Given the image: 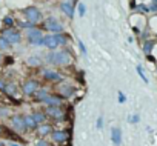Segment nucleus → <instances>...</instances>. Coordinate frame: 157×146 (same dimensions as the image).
<instances>
[{
	"instance_id": "obj_8",
	"label": "nucleus",
	"mask_w": 157,
	"mask_h": 146,
	"mask_svg": "<svg viewBox=\"0 0 157 146\" xmlns=\"http://www.w3.org/2000/svg\"><path fill=\"white\" fill-rule=\"evenodd\" d=\"M10 128L17 132V134H23V132H28L26 126H25V122H23V114H14V115H10Z\"/></svg>"
},
{
	"instance_id": "obj_38",
	"label": "nucleus",
	"mask_w": 157,
	"mask_h": 146,
	"mask_svg": "<svg viewBox=\"0 0 157 146\" xmlns=\"http://www.w3.org/2000/svg\"><path fill=\"white\" fill-rule=\"evenodd\" d=\"M0 146H5V144H3V143H2V141H0Z\"/></svg>"
},
{
	"instance_id": "obj_9",
	"label": "nucleus",
	"mask_w": 157,
	"mask_h": 146,
	"mask_svg": "<svg viewBox=\"0 0 157 146\" xmlns=\"http://www.w3.org/2000/svg\"><path fill=\"white\" fill-rule=\"evenodd\" d=\"M59 9L60 13L68 17L69 20L74 19V14H75V3L72 2V0H62V2L59 3Z\"/></svg>"
},
{
	"instance_id": "obj_35",
	"label": "nucleus",
	"mask_w": 157,
	"mask_h": 146,
	"mask_svg": "<svg viewBox=\"0 0 157 146\" xmlns=\"http://www.w3.org/2000/svg\"><path fill=\"white\" fill-rule=\"evenodd\" d=\"M3 62H5V65H13V63H14V58L6 57V58H3Z\"/></svg>"
},
{
	"instance_id": "obj_12",
	"label": "nucleus",
	"mask_w": 157,
	"mask_h": 146,
	"mask_svg": "<svg viewBox=\"0 0 157 146\" xmlns=\"http://www.w3.org/2000/svg\"><path fill=\"white\" fill-rule=\"evenodd\" d=\"M43 48H46L48 51H56V49H59L57 36H56V34L46 32V34L43 36Z\"/></svg>"
},
{
	"instance_id": "obj_19",
	"label": "nucleus",
	"mask_w": 157,
	"mask_h": 146,
	"mask_svg": "<svg viewBox=\"0 0 157 146\" xmlns=\"http://www.w3.org/2000/svg\"><path fill=\"white\" fill-rule=\"evenodd\" d=\"M111 141L114 146H120L122 143V129L120 128H111Z\"/></svg>"
},
{
	"instance_id": "obj_21",
	"label": "nucleus",
	"mask_w": 157,
	"mask_h": 146,
	"mask_svg": "<svg viewBox=\"0 0 157 146\" xmlns=\"http://www.w3.org/2000/svg\"><path fill=\"white\" fill-rule=\"evenodd\" d=\"M23 122H25V126H26L28 131H36L37 126H39V125L36 123V120L33 118L31 114H25V115H23Z\"/></svg>"
},
{
	"instance_id": "obj_6",
	"label": "nucleus",
	"mask_w": 157,
	"mask_h": 146,
	"mask_svg": "<svg viewBox=\"0 0 157 146\" xmlns=\"http://www.w3.org/2000/svg\"><path fill=\"white\" fill-rule=\"evenodd\" d=\"M40 77L46 83H60V82H63V74L60 71L51 68V66H42L40 68Z\"/></svg>"
},
{
	"instance_id": "obj_11",
	"label": "nucleus",
	"mask_w": 157,
	"mask_h": 146,
	"mask_svg": "<svg viewBox=\"0 0 157 146\" xmlns=\"http://www.w3.org/2000/svg\"><path fill=\"white\" fill-rule=\"evenodd\" d=\"M62 99H71L72 95H74V92H75V86L74 85H69V83H60L59 86H57V91H56Z\"/></svg>"
},
{
	"instance_id": "obj_34",
	"label": "nucleus",
	"mask_w": 157,
	"mask_h": 146,
	"mask_svg": "<svg viewBox=\"0 0 157 146\" xmlns=\"http://www.w3.org/2000/svg\"><path fill=\"white\" fill-rule=\"evenodd\" d=\"M96 126H97V129H102V128H103V117H102V115L97 118V123H96Z\"/></svg>"
},
{
	"instance_id": "obj_7",
	"label": "nucleus",
	"mask_w": 157,
	"mask_h": 146,
	"mask_svg": "<svg viewBox=\"0 0 157 146\" xmlns=\"http://www.w3.org/2000/svg\"><path fill=\"white\" fill-rule=\"evenodd\" d=\"M40 86H42V85H40V80H39V79H26V80L22 83V86H20V92H22L25 97H33L34 92H36Z\"/></svg>"
},
{
	"instance_id": "obj_24",
	"label": "nucleus",
	"mask_w": 157,
	"mask_h": 146,
	"mask_svg": "<svg viewBox=\"0 0 157 146\" xmlns=\"http://www.w3.org/2000/svg\"><path fill=\"white\" fill-rule=\"evenodd\" d=\"M31 115H33V118L36 120V123H37V125H40V123H43V122H46V120H48V118H46L45 111H34Z\"/></svg>"
},
{
	"instance_id": "obj_31",
	"label": "nucleus",
	"mask_w": 157,
	"mask_h": 146,
	"mask_svg": "<svg viewBox=\"0 0 157 146\" xmlns=\"http://www.w3.org/2000/svg\"><path fill=\"white\" fill-rule=\"evenodd\" d=\"M117 97H119V103H125V102H126V95H125L122 91L117 92Z\"/></svg>"
},
{
	"instance_id": "obj_1",
	"label": "nucleus",
	"mask_w": 157,
	"mask_h": 146,
	"mask_svg": "<svg viewBox=\"0 0 157 146\" xmlns=\"http://www.w3.org/2000/svg\"><path fill=\"white\" fill-rule=\"evenodd\" d=\"M43 36H45V31L39 26H33V28L23 31V39L26 40L28 45H31L34 48L43 46Z\"/></svg>"
},
{
	"instance_id": "obj_15",
	"label": "nucleus",
	"mask_w": 157,
	"mask_h": 146,
	"mask_svg": "<svg viewBox=\"0 0 157 146\" xmlns=\"http://www.w3.org/2000/svg\"><path fill=\"white\" fill-rule=\"evenodd\" d=\"M63 100H65V99H62L57 92H51V94L42 102V105H45V106H63Z\"/></svg>"
},
{
	"instance_id": "obj_27",
	"label": "nucleus",
	"mask_w": 157,
	"mask_h": 146,
	"mask_svg": "<svg viewBox=\"0 0 157 146\" xmlns=\"http://www.w3.org/2000/svg\"><path fill=\"white\" fill-rule=\"evenodd\" d=\"M77 14L80 16V17H83V16L86 14V6H85L83 3H78V5H77Z\"/></svg>"
},
{
	"instance_id": "obj_14",
	"label": "nucleus",
	"mask_w": 157,
	"mask_h": 146,
	"mask_svg": "<svg viewBox=\"0 0 157 146\" xmlns=\"http://www.w3.org/2000/svg\"><path fill=\"white\" fill-rule=\"evenodd\" d=\"M26 66L33 68V69H40L42 66H45L43 63V57L42 55H37V54H33V55H28L26 60H25Z\"/></svg>"
},
{
	"instance_id": "obj_33",
	"label": "nucleus",
	"mask_w": 157,
	"mask_h": 146,
	"mask_svg": "<svg viewBox=\"0 0 157 146\" xmlns=\"http://www.w3.org/2000/svg\"><path fill=\"white\" fill-rule=\"evenodd\" d=\"M139 120H140V117H139V115H131V117L128 118V122H129V123H139Z\"/></svg>"
},
{
	"instance_id": "obj_13",
	"label": "nucleus",
	"mask_w": 157,
	"mask_h": 146,
	"mask_svg": "<svg viewBox=\"0 0 157 146\" xmlns=\"http://www.w3.org/2000/svg\"><path fill=\"white\" fill-rule=\"evenodd\" d=\"M49 137H51V140H52L54 143L62 144V143H65V141L69 138V131H65V129H56V131H52V132L49 134Z\"/></svg>"
},
{
	"instance_id": "obj_4",
	"label": "nucleus",
	"mask_w": 157,
	"mask_h": 146,
	"mask_svg": "<svg viewBox=\"0 0 157 146\" xmlns=\"http://www.w3.org/2000/svg\"><path fill=\"white\" fill-rule=\"evenodd\" d=\"M0 36L5 37L11 46H17L23 42V32L20 29H17L16 26H13V28H5L3 26L2 29H0Z\"/></svg>"
},
{
	"instance_id": "obj_36",
	"label": "nucleus",
	"mask_w": 157,
	"mask_h": 146,
	"mask_svg": "<svg viewBox=\"0 0 157 146\" xmlns=\"http://www.w3.org/2000/svg\"><path fill=\"white\" fill-rule=\"evenodd\" d=\"M8 146H22V144H20V143H16V141H10Z\"/></svg>"
},
{
	"instance_id": "obj_37",
	"label": "nucleus",
	"mask_w": 157,
	"mask_h": 146,
	"mask_svg": "<svg viewBox=\"0 0 157 146\" xmlns=\"http://www.w3.org/2000/svg\"><path fill=\"white\" fill-rule=\"evenodd\" d=\"M2 58H3V57H2V51H0V60H2Z\"/></svg>"
},
{
	"instance_id": "obj_17",
	"label": "nucleus",
	"mask_w": 157,
	"mask_h": 146,
	"mask_svg": "<svg viewBox=\"0 0 157 146\" xmlns=\"http://www.w3.org/2000/svg\"><path fill=\"white\" fill-rule=\"evenodd\" d=\"M37 134H39V137H42V138H45V137H48L51 132H52V125L46 120V122H43V123H40L39 126H37Z\"/></svg>"
},
{
	"instance_id": "obj_10",
	"label": "nucleus",
	"mask_w": 157,
	"mask_h": 146,
	"mask_svg": "<svg viewBox=\"0 0 157 146\" xmlns=\"http://www.w3.org/2000/svg\"><path fill=\"white\" fill-rule=\"evenodd\" d=\"M45 114H46V118L48 120H63L65 118V111L62 109V106H46L45 109Z\"/></svg>"
},
{
	"instance_id": "obj_20",
	"label": "nucleus",
	"mask_w": 157,
	"mask_h": 146,
	"mask_svg": "<svg viewBox=\"0 0 157 146\" xmlns=\"http://www.w3.org/2000/svg\"><path fill=\"white\" fill-rule=\"evenodd\" d=\"M57 36V42H59V48H68L69 42H71V36L68 32H59Z\"/></svg>"
},
{
	"instance_id": "obj_3",
	"label": "nucleus",
	"mask_w": 157,
	"mask_h": 146,
	"mask_svg": "<svg viewBox=\"0 0 157 146\" xmlns=\"http://www.w3.org/2000/svg\"><path fill=\"white\" fill-rule=\"evenodd\" d=\"M22 14H23V19H25V20H28L29 23H33V25H36V26L40 25V23L43 22V19H45L43 11H42L40 8L34 6V5L23 8V9H22Z\"/></svg>"
},
{
	"instance_id": "obj_29",
	"label": "nucleus",
	"mask_w": 157,
	"mask_h": 146,
	"mask_svg": "<svg viewBox=\"0 0 157 146\" xmlns=\"http://www.w3.org/2000/svg\"><path fill=\"white\" fill-rule=\"evenodd\" d=\"M77 45H78V49H80V52H82L83 55H86V46H85V43H83L80 39L77 40Z\"/></svg>"
},
{
	"instance_id": "obj_26",
	"label": "nucleus",
	"mask_w": 157,
	"mask_h": 146,
	"mask_svg": "<svg viewBox=\"0 0 157 146\" xmlns=\"http://www.w3.org/2000/svg\"><path fill=\"white\" fill-rule=\"evenodd\" d=\"M13 46L8 43V40L5 39V37H2L0 36V51H6V49H11Z\"/></svg>"
},
{
	"instance_id": "obj_39",
	"label": "nucleus",
	"mask_w": 157,
	"mask_h": 146,
	"mask_svg": "<svg viewBox=\"0 0 157 146\" xmlns=\"http://www.w3.org/2000/svg\"><path fill=\"white\" fill-rule=\"evenodd\" d=\"M0 132H2V128H0Z\"/></svg>"
},
{
	"instance_id": "obj_16",
	"label": "nucleus",
	"mask_w": 157,
	"mask_h": 146,
	"mask_svg": "<svg viewBox=\"0 0 157 146\" xmlns=\"http://www.w3.org/2000/svg\"><path fill=\"white\" fill-rule=\"evenodd\" d=\"M49 94H51V91H49V88H48V86H40V88L34 92L33 99H34V102H36V103H42V102H43Z\"/></svg>"
},
{
	"instance_id": "obj_30",
	"label": "nucleus",
	"mask_w": 157,
	"mask_h": 146,
	"mask_svg": "<svg viewBox=\"0 0 157 146\" xmlns=\"http://www.w3.org/2000/svg\"><path fill=\"white\" fill-rule=\"evenodd\" d=\"M36 146H49V143H48L45 138H42V137H40V138L36 141Z\"/></svg>"
},
{
	"instance_id": "obj_18",
	"label": "nucleus",
	"mask_w": 157,
	"mask_h": 146,
	"mask_svg": "<svg viewBox=\"0 0 157 146\" xmlns=\"http://www.w3.org/2000/svg\"><path fill=\"white\" fill-rule=\"evenodd\" d=\"M19 91H20V88H19L17 83H14V82H6V86H5V91H3V92H5L8 97L14 99V97H17Z\"/></svg>"
},
{
	"instance_id": "obj_28",
	"label": "nucleus",
	"mask_w": 157,
	"mask_h": 146,
	"mask_svg": "<svg viewBox=\"0 0 157 146\" xmlns=\"http://www.w3.org/2000/svg\"><path fill=\"white\" fill-rule=\"evenodd\" d=\"M136 69H137V72H139V76H140V79L145 82V83H148V79H146V76H145V72H143V69H142V66L140 65H137L136 66Z\"/></svg>"
},
{
	"instance_id": "obj_32",
	"label": "nucleus",
	"mask_w": 157,
	"mask_h": 146,
	"mask_svg": "<svg viewBox=\"0 0 157 146\" xmlns=\"http://www.w3.org/2000/svg\"><path fill=\"white\" fill-rule=\"evenodd\" d=\"M5 86H6V79L5 77H0V92L5 91Z\"/></svg>"
},
{
	"instance_id": "obj_23",
	"label": "nucleus",
	"mask_w": 157,
	"mask_h": 146,
	"mask_svg": "<svg viewBox=\"0 0 157 146\" xmlns=\"http://www.w3.org/2000/svg\"><path fill=\"white\" fill-rule=\"evenodd\" d=\"M2 25H3L5 28H13V26H16V19H14V16H13V14H6V16L2 19Z\"/></svg>"
},
{
	"instance_id": "obj_22",
	"label": "nucleus",
	"mask_w": 157,
	"mask_h": 146,
	"mask_svg": "<svg viewBox=\"0 0 157 146\" xmlns=\"http://www.w3.org/2000/svg\"><path fill=\"white\" fill-rule=\"evenodd\" d=\"M33 26H36V25L29 23V22H28V20H25V19H22V20H20V19L17 20V19H16V28H17V29H20L22 32H23V31H26V29H29V28H33Z\"/></svg>"
},
{
	"instance_id": "obj_5",
	"label": "nucleus",
	"mask_w": 157,
	"mask_h": 146,
	"mask_svg": "<svg viewBox=\"0 0 157 146\" xmlns=\"http://www.w3.org/2000/svg\"><path fill=\"white\" fill-rule=\"evenodd\" d=\"M42 29L49 32V34H59V32H65V25L56 16H49V17L43 19Z\"/></svg>"
},
{
	"instance_id": "obj_25",
	"label": "nucleus",
	"mask_w": 157,
	"mask_h": 146,
	"mask_svg": "<svg viewBox=\"0 0 157 146\" xmlns=\"http://www.w3.org/2000/svg\"><path fill=\"white\" fill-rule=\"evenodd\" d=\"M11 109L8 106H0V118H10Z\"/></svg>"
},
{
	"instance_id": "obj_2",
	"label": "nucleus",
	"mask_w": 157,
	"mask_h": 146,
	"mask_svg": "<svg viewBox=\"0 0 157 146\" xmlns=\"http://www.w3.org/2000/svg\"><path fill=\"white\" fill-rule=\"evenodd\" d=\"M72 62H74V55L69 48H59L54 51V66L66 68L71 66Z\"/></svg>"
}]
</instances>
